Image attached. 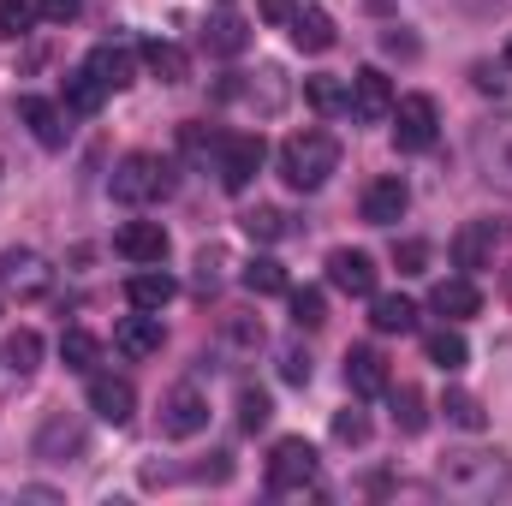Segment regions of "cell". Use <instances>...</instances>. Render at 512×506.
I'll return each mask as SVG.
<instances>
[{
    "label": "cell",
    "instance_id": "cell-1",
    "mask_svg": "<svg viewBox=\"0 0 512 506\" xmlns=\"http://www.w3.org/2000/svg\"><path fill=\"white\" fill-rule=\"evenodd\" d=\"M340 173V143H334V131H292L286 143H280V179L292 185V191H322L328 179Z\"/></svg>",
    "mask_w": 512,
    "mask_h": 506
},
{
    "label": "cell",
    "instance_id": "cell-2",
    "mask_svg": "<svg viewBox=\"0 0 512 506\" xmlns=\"http://www.w3.org/2000/svg\"><path fill=\"white\" fill-rule=\"evenodd\" d=\"M512 483V465L501 453H447L441 459V489L453 495V501H495L501 489Z\"/></svg>",
    "mask_w": 512,
    "mask_h": 506
},
{
    "label": "cell",
    "instance_id": "cell-3",
    "mask_svg": "<svg viewBox=\"0 0 512 506\" xmlns=\"http://www.w3.org/2000/svg\"><path fill=\"white\" fill-rule=\"evenodd\" d=\"M108 191H114V203H126V209H143V203H161V197L173 191V167H167L161 155L137 149V155H126V161L114 167Z\"/></svg>",
    "mask_w": 512,
    "mask_h": 506
},
{
    "label": "cell",
    "instance_id": "cell-4",
    "mask_svg": "<svg viewBox=\"0 0 512 506\" xmlns=\"http://www.w3.org/2000/svg\"><path fill=\"white\" fill-rule=\"evenodd\" d=\"M316 477H322V465H316V447L304 435L274 441V453H268V489L274 495H304V489H316Z\"/></svg>",
    "mask_w": 512,
    "mask_h": 506
},
{
    "label": "cell",
    "instance_id": "cell-5",
    "mask_svg": "<svg viewBox=\"0 0 512 506\" xmlns=\"http://www.w3.org/2000/svg\"><path fill=\"white\" fill-rule=\"evenodd\" d=\"M262 155H268V143H262V131H233V137H221V155H215V173H221V191H245L256 173H262Z\"/></svg>",
    "mask_w": 512,
    "mask_h": 506
},
{
    "label": "cell",
    "instance_id": "cell-6",
    "mask_svg": "<svg viewBox=\"0 0 512 506\" xmlns=\"http://www.w3.org/2000/svg\"><path fill=\"white\" fill-rule=\"evenodd\" d=\"M471 155H477V167H483L489 185L512 191V114H501V120H489V126L471 131Z\"/></svg>",
    "mask_w": 512,
    "mask_h": 506
},
{
    "label": "cell",
    "instance_id": "cell-7",
    "mask_svg": "<svg viewBox=\"0 0 512 506\" xmlns=\"http://www.w3.org/2000/svg\"><path fill=\"white\" fill-rule=\"evenodd\" d=\"M387 120H393V143H399L405 155H417V149L435 143V131H441V108H435L429 96H399Z\"/></svg>",
    "mask_w": 512,
    "mask_h": 506
},
{
    "label": "cell",
    "instance_id": "cell-8",
    "mask_svg": "<svg viewBox=\"0 0 512 506\" xmlns=\"http://www.w3.org/2000/svg\"><path fill=\"white\" fill-rule=\"evenodd\" d=\"M54 286V268H48V256L36 251H0V292H12V298H42Z\"/></svg>",
    "mask_w": 512,
    "mask_h": 506
},
{
    "label": "cell",
    "instance_id": "cell-9",
    "mask_svg": "<svg viewBox=\"0 0 512 506\" xmlns=\"http://www.w3.org/2000/svg\"><path fill=\"white\" fill-rule=\"evenodd\" d=\"M346 90H352V102H346V108H352L364 126H382L387 114H393V84H387L382 66H364V72H352V84H346Z\"/></svg>",
    "mask_w": 512,
    "mask_h": 506
},
{
    "label": "cell",
    "instance_id": "cell-10",
    "mask_svg": "<svg viewBox=\"0 0 512 506\" xmlns=\"http://www.w3.org/2000/svg\"><path fill=\"white\" fill-rule=\"evenodd\" d=\"M203 423H209V399H203L191 381H185V387H173V393H167V405H161V435L191 441Z\"/></svg>",
    "mask_w": 512,
    "mask_h": 506
},
{
    "label": "cell",
    "instance_id": "cell-11",
    "mask_svg": "<svg viewBox=\"0 0 512 506\" xmlns=\"http://www.w3.org/2000/svg\"><path fill=\"white\" fill-rule=\"evenodd\" d=\"M114 251L137 262V268H155V262H167V227L161 221H126L114 233Z\"/></svg>",
    "mask_w": 512,
    "mask_h": 506
},
{
    "label": "cell",
    "instance_id": "cell-12",
    "mask_svg": "<svg viewBox=\"0 0 512 506\" xmlns=\"http://www.w3.org/2000/svg\"><path fill=\"white\" fill-rule=\"evenodd\" d=\"M90 411L120 429V423H131V411H137V387H131L126 376H102V370H96V376H90Z\"/></svg>",
    "mask_w": 512,
    "mask_h": 506
},
{
    "label": "cell",
    "instance_id": "cell-13",
    "mask_svg": "<svg viewBox=\"0 0 512 506\" xmlns=\"http://www.w3.org/2000/svg\"><path fill=\"white\" fill-rule=\"evenodd\" d=\"M405 209H411V191H405L399 173H382V179L364 191V221H370V227H393V221H405Z\"/></svg>",
    "mask_w": 512,
    "mask_h": 506
},
{
    "label": "cell",
    "instance_id": "cell-14",
    "mask_svg": "<svg viewBox=\"0 0 512 506\" xmlns=\"http://www.w3.org/2000/svg\"><path fill=\"white\" fill-rule=\"evenodd\" d=\"M429 310H435V316H447V322H465V316H477V310H483V292H477V280H471V274H453V280H441V286L429 292Z\"/></svg>",
    "mask_w": 512,
    "mask_h": 506
},
{
    "label": "cell",
    "instance_id": "cell-15",
    "mask_svg": "<svg viewBox=\"0 0 512 506\" xmlns=\"http://www.w3.org/2000/svg\"><path fill=\"white\" fill-rule=\"evenodd\" d=\"M328 280L352 298H376V262L364 251H334L328 256Z\"/></svg>",
    "mask_w": 512,
    "mask_h": 506
},
{
    "label": "cell",
    "instance_id": "cell-16",
    "mask_svg": "<svg viewBox=\"0 0 512 506\" xmlns=\"http://www.w3.org/2000/svg\"><path fill=\"white\" fill-rule=\"evenodd\" d=\"M346 387H352L358 399L387 393V358L376 346H352V352H346Z\"/></svg>",
    "mask_w": 512,
    "mask_h": 506
},
{
    "label": "cell",
    "instance_id": "cell-17",
    "mask_svg": "<svg viewBox=\"0 0 512 506\" xmlns=\"http://www.w3.org/2000/svg\"><path fill=\"white\" fill-rule=\"evenodd\" d=\"M161 340H167V334H161V316H155V310H137V316H126V322L114 328V346H120L126 358H155Z\"/></svg>",
    "mask_w": 512,
    "mask_h": 506
},
{
    "label": "cell",
    "instance_id": "cell-18",
    "mask_svg": "<svg viewBox=\"0 0 512 506\" xmlns=\"http://www.w3.org/2000/svg\"><path fill=\"white\" fill-rule=\"evenodd\" d=\"M18 120L30 126V137H36L42 149H60V143H66V120H60V108H54L48 96H18Z\"/></svg>",
    "mask_w": 512,
    "mask_h": 506
},
{
    "label": "cell",
    "instance_id": "cell-19",
    "mask_svg": "<svg viewBox=\"0 0 512 506\" xmlns=\"http://www.w3.org/2000/svg\"><path fill=\"white\" fill-rule=\"evenodd\" d=\"M501 245V233H495V221H471V227H459V239H453V262L471 274V268H489V256Z\"/></svg>",
    "mask_w": 512,
    "mask_h": 506
},
{
    "label": "cell",
    "instance_id": "cell-20",
    "mask_svg": "<svg viewBox=\"0 0 512 506\" xmlns=\"http://www.w3.org/2000/svg\"><path fill=\"white\" fill-rule=\"evenodd\" d=\"M173 292H179V286H173V274H161V268H143V274H131L126 280V304L131 310H155V316H161V310L173 304Z\"/></svg>",
    "mask_w": 512,
    "mask_h": 506
},
{
    "label": "cell",
    "instance_id": "cell-21",
    "mask_svg": "<svg viewBox=\"0 0 512 506\" xmlns=\"http://www.w3.org/2000/svg\"><path fill=\"white\" fill-rule=\"evenodd\" d=\"M286 24H292V42H298L304 54H328V48H334V18H328L322 6H298Z\"/></svg>",
    "mask_w": 512,
    "mask_h": 506
},
{
    "label": "cell",
    "instance_id": "cell-22",
    "mask_svg": "<svg viewBox=\"0 0 512 506\" xmlns=\"http://www.w3.org/2000/svg\"><path fill=\"white\" fill-rule=\"evenodd\" d=\"M96 78H102V90H126L131 72H137V60H131V48L120 42H102V48H90V60H84Z\"/></svg>",
    "mask_w": 512,
    "mask_h": 506
},
{
    "label": "cell",
    "instance_id": "cell-23",
    "mask_svg": "<svg viewBox=\"0 0 512 506\" xmlns=\"http://www.w3.org/2000/svg\"><path fill=\"white\" fill-rule=\"evenodd\" d=\"M143 66H149V78H161V84H185V78H191V54H185L179 42H143Z\"/></svg>",
    "mask_w": 512,
    "mask_h": 506
},
{
    "label": "cell",
    "instance_id": "cell-24",
    "mask_svg": "<svg viewBox=\"0 0 512 506\" xmlns=\"http://www.w3.org/2000/svg\"><path fill=\"white\" fill-rule=\"evenodd\" d=\"M370 328H376V334H411V328H417V304H411V298H399V292H376V298H370Z\"/></svg>",
    "mask_w": 512,
    "mask_h": 506
},
{
    "label": "cell",
    "instance_id": "cell-25",
    "mask_svg": "<svg viewBox=\"0 0 512 506\" xmlns=\"http://www.w3.org/2000/svg\"><path fill=\"white\" fill-rule=\"evenodd\" d=\"M203 42H209V54L233 60V54H245V48H251V24H245V18H233V12H221V18H209Z\"/></svg>",
    "mask_w": 512,
    "mask_h": 506
},
{
    "label": "cell",
    "instance_id": "cell-26",
    "mask_svg": "<svg viewBox=\"0 0 512 506\" xmlns=\"http://www.w3.org/2000/svg\"><path fill=\"white\" fill-rule=\"evenodd\" d=\"M66 453H84V429L72 417H48L36 435V459H66Z\"/></svg>",
    "mask_w": 512,
    "mask_h": 506
},
{
    "label": "cell",
    "instance_id": "cell-27",
    "mask_svg": "<svg viewBox=\"0 0 512 506\" xmlns=\"http://www.w3.org/2000/svg\"><path fill=\"white\" fill-rule=\"evenodd\" d=\"M102 102H108V90H102V78L90 72V66H78V72H66V108L72 114H102Z\"/></svg>",
    "mask_w": 512,
    "mask_h": 506
},
{
    "label": "cell",
    "instance_id": "cell-28",
    "mask_svg": "<svg viewBox=\"0 0 512 506\" xmlns=\"http://www.w3.org/2000/svg\"><path fill=\"white\" fill-rule=\"evenodd\" d=\"M423 352H429V364H435V370H447V376L471 364V346H465V334H459V328H435V334L423 340Z\"/></svg>",
    "mask_w": 512,
    "mask_h": 506
},
{
    "label": "cell",
    "instance_id": "cell-29",
    "mask_svg": "<svg viewBox=\"0 0 512 506\" xmlns=\"http://www.w3.org/2000/svg\"><path fill=\"white\" fill-rule=\"evenodd\" d=\"M96 358H102V340H96V334H84V328H66V334H60V364H66V370L96 376Z\"/></svg>",
    "mask_w": 512,
    "mask_h": 506
},
{
    "label": "cell",
    "instance_id": "cell-30",
    "mask_svg": "<svg viewBox=\"0 0 512 506\" xmlns=\"http://www.w3.org/2000/svg\"><path fill=\"white\" fill-rule=\"evenodd\" d=\"M0 358H6V370H12V376H30V370L42 364V334H36V328H18V334L6 340V352H0Z\"/></svg>",
    "mask_w": 512,
    "mask_h": 506
},
{
    "label": "cell",
    "instance_id": "cell-31",
    "mask_svg": "<svg viewBox=\"0 0 512 506\" xmlns=\"http://www.w3.org/2000/svg\"><path fill=\"white\" fill-rule=\"evenodd\" d=\"M245 286H251L256 298H274V292H286V268L274 262V256H251L245 262V274H239Z\"/></svg>",
    "mask_w": 512,
    "mask_h": 506
},
{
    "label": "cell",
    "instance_id": "cell-32",
    "mask_svg": "<svg viewBox=\"0 0 512 506\" xmlns=\"http://www.w3.org/2000/svg\"><path fill=\"white\" fill-rule=\"evenodd\" d=\"M304 102H310L316 114H340V108L352 102V90H346V78H310V84H304Z\"/></svg>",
    "mask_w": 512,
    "mask_h": 506
},
{
    "label": "cell",
    "instance_id": "cell-33",
    "mask_svg": "<svg viewBox=\"0 0 512 506\" xmlns=\"http://www.w3.org/2000/svg\"><path fill=\"white\" fill-rule=\"evenodd\" d=\"M393 423H399L405 435H423L429 411H423V393H417V387H399V393H393Z\"/></svg>",
    "mask_w": 512,
    "mask_h": 506
},
{
    "label": "cell",
    "instance_id": "cell-34",
    "mask_svg": "<svg viewBox=\"0 0 512 506\" xmlns=\"http://www.w3.org/2000/svg\"><path fill=\"white\" fill-rule=\"evenodd\" d=\"M441 411H447V423H459V429H471V435L489 423L483 399H471V393H447V399H441Z\"/></svg>",
    "mask_w": 512,
    "mask_h": 506
},
{
    "label": "cell",
    "instance_id": "cell-35",
    "mask_svg": "<svg viewBox=\"0 0 512 506\" xmlns=\"http://www.w3.org/2000/svg\"><path fill=\"white\" fill-rule=\"evenodd\" d=\"M36 18H42L36 0H0V36H30Z\"/></svg>",
    "mask_w": 512,
    "mask_h": 506
},
{
    "label": "cell",
    "instance_id": "cell-36",
    "mask_svg": "<svg viewBox=\"0 0 512 506\" xmlns=\"http://www.w3.org/2000/svg\"><path fill=\"white\" fill-rule=\"evenodd\" d=\"M245 233H251L256 245H274V239H286V215L280 209H251L245 215Z\"/></svg>",
    "mask_w": 512,
    "mask_h": 506
},
{
    "label": "cell",
    "instance_id": "cell-37",
    "mask_svg": "<svg viewBox=\"0 0 512 506\" xmlns=\"http://www.w3.org/2000/svg\"><path fill=\"white\" fill-rule=\"evenodd\" d=\"M292 322H298V328H322V322H328V304H322V292H316V286L292 292Z\"/></svg>",
    "mask_w": 512,
    "mask_h": 506
},
{
    "label": "cell",
    "instance_id": "cell-38",
    "mask_svg": "<svg viewBox=\"0 0 512 506\" xmlns=\"http://www.w3.org/2000/svg\"><path fill=\"white\" fill-rule=\"evenodd\" d=\"M334 441H340V447H364V441H370V417H364V411H340V417H334Z\"/></svg>",
    "mask_w": 512,
    "mask_h": 506
},
{
    "label": "cell",
    "instance_id": "cell-39",
    "mask_svg": "<svg viewBox=\"0 0 512 506\" xmlns=\"http://www.w3.org/2000/svg\"><path fill=\"white\" fill-rule=\"evenodd\" d=\"M227 346L233 352H256L262 346V322L256 316H227Z\"/></svg>",
    "mask_w": 512,
    "mask_h": 506
},
{
    "label": "cell",
    "instance_id": "cell-40",
    "mask_svg": "<svg viewBox=\"0 0 512 506\" xmlns=\"http://www.w3.org/2000/svg\"><path fill=\"white\" fill-rule=\"evenodd\" d=\"M268 417H274L268 393H262V387H245V393H239V423H245V429H262Z\"/></svg>",
    "mask_w": 512,
    "mask_h": 506
},
{
    "label": "cell",
    "instance_id": "cell-41",
    "mask_svg": "<svg viewBox=\"0 0 512 506\" xmlns=\"http://www.w3.org/2000/svg\"><path fill=\"white\" fill-rule=\"evenodd\" d=\"M393 268H399V274H423V268H429V245H423V239L393 245Z\"/></svg>",
    "mask_w": 512,
    "mask_h": 506
},
{
    "label": "cell",
    "instance_id": "cell-42",
    "mask_svg": "<svg viewBox=\"0 0 512 506\" xmlns=\"http://www.w3.org/2000/svg\"><path fill=\"white\" fill-rule=\"evenodd\" d=\"M179 143H185V155H191V161H209V155H221V137H215V131L203 137V126H185V131H179Z\"/></svg>",
    "mask_w": 512,
    "mask_h": 506
},
{
    "label": "cell",
    "instance_id": "cell-43",
    "mask_svg": "<svg viewBox=\"0 0 512 506\" xmlns=\"http://www.w3.org/2000/svg\"><path fill=\"white\" fill-rule=\"evenodd\" d=\"M280 381H292V387H304V381H310V352H298V346H286V352H280Z\"/></svg>",
    "mask_w": 512,
    "mask_h": 506
},
{
    "label": "cell",
    "instance_id": "cell-44",
    "mask_svg": "<svg viewBox=\"0 0 512 506\" xmlns=\"http://www.w3.org/2000/svg\"><path fill=\"white\" fill-rule=\"evenodd\" d=\"M36 12H42V24H72L84 12V0H36Z\"/></svg>",
    "mask_w": 512,
    "mask_h": 506
},
{
    "label": "cell",
    "instance_id": "cell-45",
    "mask_svg": "<svg viewBox=\"0 0 512 506\" xmlns=\"http://www.w3.org/2000/svg\"><path fill=\"white\" fill-rule=\"evenodd\" d=\"M221 268H227V256H221V251H203V256H197V286L209 292V286L221 280Z\"/></svg>",
    "mask_w": 512,
    "mask_h": 506
},
{
    "label": "cell",
    "instance_id": "cell-46",
    "mask_svg": "<svg viewBox=\"0 0 512 506\" xmlns=\"http://www.w3.org/2000/svg\"><path fill=\"white\" fill-rule=\"evenodd\" d=\"M292 12H298V0H262V18H268V24H286Z\"/></svg>",
    "mask_w": 512,
    "mask_h": 506
},
{
    "label": "cell",
    "instance_id": "cell-47",
    "mask_svg": "<svg viewBox=\"0 0 512 506\" xmlns=\"http://www.w3.org/2000/svg\"><path fill=\"white\" fill-rule=\"evenodd\" d=\"M471 78H477V90H483V96H501V78H495V72H489V66H477V72H471Z\"/></svg>",
    "mask_w": 512,
    "mask_h": 506
},
{
    "label": "cell",
    "instance_id": "cell-48",
    "mask_svg": "<svg viewBox=\"0 0 512 506\" xmlns=\"http://www.w3.org/2000/svg\"><path fill=\"white\" fill-rule=\"evenodd\" d=\"M382 48H387V54H417V42H411V36H382Z\"/></svg>",
    "mask_w": 512,
    "mask_h": 506
},
{
    "label": "cell",
    "instance_id": "cell-49",
    "mask_svg": "<svg viewBox=\"0 0 512 506\" xmlns=\"http://www.w3.org/2000/svg\"><path fill=\"white\" fill-rule=\"evenodd\" d=\"M507 66H512V42H507Z\"/></svg>",
    "mask_w": 512,
    "mask_h": 506
},
{
    "label": "cell",
    "instance_id": "cell-50",
    "mask_svg": "<svg viewBox=\"0 0 512 506\" xmlns=\"http://www.w3.org/2000/svg\"><path fill=\"white\" fill-rule=\"evenodd\" d=\"M507 292H512V280H507Z\"/></svg>",
    "mask_w": 512,
    "mask_h": 506
}]
</instances>
